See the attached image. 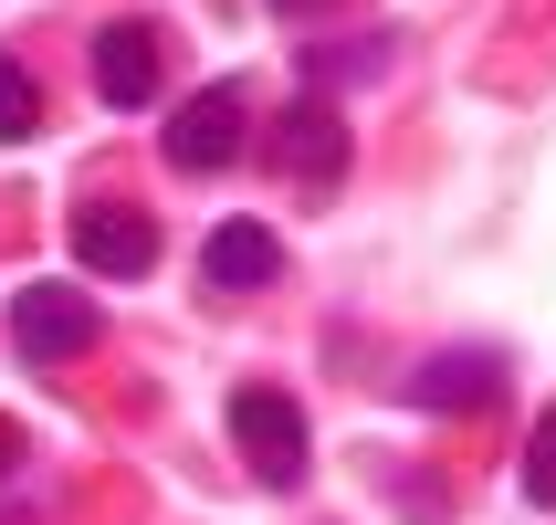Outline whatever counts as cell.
Segmentation results:
<instances>
[{
    "label": "cell",
    "instance_id": "cell-1",
    "mask_svg": "<svg viewBox=\"0 0 556 525\" xmlns=\"http://www.w3.org/2000/svg\"><path fill=\"white\" fill-rule=\"evenodd\" d=\"M231 441H242L252 484H274V495L305 484V410H294V389H231Z\"/></svg>",
    "mask_w": 556,
    "mask_h": 525
},
{
    "label": "cell",
    "instance_id": "cell-2",
    "mask_svg": "<svg viewBox=\"0 0 556 525\" xmlns=\"http://www.w3.org/2000/svg\"><path fill=\"white\" fill-rule=\"evenodd\" d=\"M242 137H252V95L242 85H200L189 105H168V126H157V148H168V168H231L242 158Z\"/></svg>",
    "mask_w": 556,
    "mask_h": 525
},
{
    "label": "cell",
    "instance_id": "cell-3",
    "mask_svg": "<svg viewBox=\"0 0 556 525\" xmlns=\"http://www.w3.org/2000/svg\"><path fill=\"white\" fill-rule=\"evenodd\" d=\"M11 347H22L31 368H63V358L94 347V305L74 284H22V295H11Z\"/></svg>",
    "mask_w": 556,
    "mask_h": 525
},
{
    "label": "cell",
    "instance_id": "cell-4",
    "mask_svg": "<svg viewBox=\"0 0 556 525\" xmlns=\"http://www.w3.org/2000/svg\"><path fill=\"white\" fill-rule=\"evenodd\" d=\"M274 168H283L294 189H337V179H346V116L326 105V95L283 105V126H274Z\"/></svg>",
    "mask_w": 556,
    "mask_h": 525
},
{
    "label": "cell",
    "instance_id": "cell-5",
    "mask_svg": "<svg viewBox=\"0 0 556 525\" xmlns=\"http://www.w3.org/2000/svg\"><path fill=\"white\" fill-rule=\"evenodd\" d=\"M74 263H85V274L137 284V274L157 263V221L126 211V200H85V211H74Z\"/></svg>",
    "mask_w": 556,
    "mask_h": 525
},
{
    "label": "cell",
    "instance_id": "cell-6",
    "mask_svg": "<svg viewBox=\"0 0 556 525\" xmlns=\"http://www.w3.org/2000/svg\"><path fill=\"white\" fill-rule=\"evenodd\" d=\"M157 85H168V53H157V32H148V22H105V32H94V95H105V105L148 116Z\"/></svg>",
    "mask_w": 556,
    "mask_h": 525
},
{
    "label": "cell",
    "instance_id": "cell-7",
    "mask_svg": "<svg viewBox=\"0 0 556 525\" xmlns=\"http://www.w3.org/2000/svg\"><path fill=\"white\" fill-rule=\"evenodd\" d=\"M504 400V358L494 347H441L409 368V410H494Z\"/></svg>",
    "mask_w": 556,
    "mask_h": 525
},
{
    "label": "cell",
    "instance_id": "cell-8",
    "mask_svg": "<svg viewBox=\"0 0 556 525\" xmlns=\"http://www.w3.org/2000/svg\"><path fill=\"white\" fill-rule=\"evenodd\" d=\"M200 263H211L220 295H263V284L283 274V242L263 232V221H220L211 242H200Z\"/></svg>",
    "mask_w": 556,
    "mask_h": 525
},
{
    "label": "cell",
    "instance_id": "cell-9",
    "mask_svg": "<svg viewBox=\"0 0 556 525\" xmlns=\"http://www.w3.org/2000/svg\"><path fill=\"white\" fill-rule=\"evenodd\" d=\"M31 126H42V85H31V74H22V63H11V53H0V148H22V137H31Z\"/></svg>",
    "mask_w": 556,
    "mask_h": 525
},
{
    "label": "cell",
    "instance_id": "cell-10",
    "mask_svg": "<svg viewBox=\"0 0 556 525\" xmlns=\"http://www.w3.org/2000/svg\"><path fill=\"white\" fill-rule=\"evenodd\" d=\"M526 504H546V515H556V410L526 432Z\"/></svg>",
    "mask_w": 556,
    "mask_h": 525
},
{
    "label": "cell",
    "instance_id": "cell-11",
    "mask_svg": "<svg viewBox=\"0 0 556 525\" xmlns=\"http://www.w3.org/2000/svg\"><path fill=\"white\" fill-rule=\"evenodd\" d=\"M283 22H315V11H337V0H274Z\"/></svg>",
    "mask_w": 556,
    "mask_h": 525
},
{
    "label": "cell",
    "instance_id": "cell-12",
    "mask_svg": "<svg viewBox=\"0 0 556 525\" xmlns=\"http://www.w3.org/2000/svg\"><path fill=\"white\" fill-rule=\"evenodd\" d=\"M0 473H22V432L11 421H0Z\"/></svg>",
    "mask_w": 556,
    "mask_h": 525
}]
</instances>
